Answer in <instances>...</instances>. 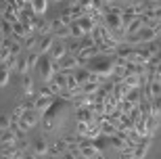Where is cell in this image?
<instances>
[{
	"label": "cell",
	"instance_id": "6da1fadb",
	"mask_svg": "<svg viewBox=\"0 0 161 159\" xmlns=\"http://www.w3.org/2000/svg\"><path fill=\"white\" fill-rule=\"evenodd\" d=\"M113 65H115V61H111V59H98L96 63L90 65L88 71H92V73H96V76H101V77H111Z\"/></svg>",
	"mask_w": 161,
	"mask_h": 159
},
{
	"label": "cell",
	"instance_id": "7a4b0ae2",
	"mask_svg": "<svg viewBox=\"0 0 161 159\" xmlns=\"http://www.w3.org/2000/svg\"><path fill=\"white\" fill-rule=\"evenodd\" d=\"M38 119H40V113L36 111V109H30V111H23V115H21V119L17 122L19 130H21V134H25L30 128H34V126L38 124Z\"/></svg>",
	"mask_w": 161,
	"mask_h": 159
},
{
	"label": "cell",
	"instance_id": "3957f363",
	"mask_svg": "<svg viewBox=\"0 0 161 159\" xmlns=\"http://www.w3.org/2000/svg\"><path fill=\"white\" fill-rule=\"evenodd\" d=\"M34 31V27H31V23H21V21H17V23H13V34L11 38L13 40H25L27 36Z\"/></svg>",
	"mask_w": 161,
	"mask_h": 159
},
{
	"label": "cell",
	"instance_id": "277c9868",
	"mask_svg": "<svg viewBox=\"0 0 161 159\" xmlns=\"http://www.w3.org/2000/svg\"><path fill=\"white\" fill-rule=\"evenodd\" d=\"M38 65H40V76L44 82H48L50 77H53V59L48 57V54H42L40 59H38Z\"/></svg>",
	"mask_w": 161,
	"mask_h": 159
},
{
	"label": "cell",
	"instance_id": "5b68a950",
	"mask_svg": "<svg viewBox=\"0 0 161 159\" xmlns=\"http://www.w3.org/2000/svg\"><path fill=\"white\" fill-rule=\"evenodd\" d=\"M78 67H80V63L73 54H65V57H61L57 61V69L59 71H71V69H78Z\"/></svg>",
	"mask_w": 161,
	"mask_h": 159
},
{
	"label": "cell",
	"instance_id": "8992f818",
	"mask_svg": "<svg viewBox=\"0 0 161 159\" xmlns=\"http://www.w3.org/2000/svg\"><path fill=\"white\" fill-rule=\"evenodd\" d=\"M151 140H153V136H144L140 142H136V147H134V159H144L147 157L149 147H151Z\"/></svg>",
	"mask_w": 161,
	"mask_h": 159
},
{
	"label": "cell",
	"instance_id": "52a82bcc",
	"mask_svg": "<svg viewBox=\"0 0 161 159\" xmlns=\"http://www.w3.org/2000/svg\"><path fill=\"white\" fill-rule=\"evenodd\" d=\"M54 44V36L53 34H46V36H42L40 42H38V46H36V53L40 54H48V50H50V46Z\"/></svg>",
	"mask_w": 161,
	"mask_h": 159
},
{
	"label": "cell",
	"instance_id": "ba28073f",
	"mask_svg": "<svg viewBox=\"0 0 161 159\" xmlns=\"http://www.w3.org/2000/svg\"><path fill=\"white\" fill-rule=\"evenodd\" d=\"M67 54V48H65V42L61 40V42H54L53 46H50V50H48V57L53 61H59L61 57H65Z\"/></svg>",
	"mask_w": 161,
	"mask_h": 159
},
{
	"label": "cell",
	"instance_id": "9c48e42d",
	"mask_svg": "<svg viewBox=\"0 0 161 159\" xmlns=\"http://www.w3.org/2000/svg\"><path fill=\"white\" fill-rule=\"evenodd\" d=\"M94 57H98V53H96V48H94V46H92V48H80L78 54H75V59H78L80 65H84L86 61H92Z\"/></svg>",
	"mask_w": 161,
	"mask_h": 159
},
{
	"label": "cell",
	"instance_id": "30bf717a",
	"mask_svg": "<svg viewBox=\"0 0 161 159\" xmlns=\"http://www.w3.org/2000/svg\"><path fill=\"white\" fill-rule=\"evenodd\" d=\"M94 113H92V107H78V122L82 124H92L94 122Z\"/></svg>",
	"mask_w": 161,
	"mask_h": 159
},
{
	"label": "cell",
	"instance_id": "8fae6325",
	"mask_svg": "<svg viewBox=\"0 0 161 159\" xmlns=\"http://www.w3.org/2000/svg\"><path fill=\"white\" fill-rule=\"evenodd\" d=\"M34 34H38L42 38V36H46V34H50V23L48 21H44V19H38L36 17V21H34Z\"/></svg>",
	"mask_w": 161,
	"mask_h": 159
},
{
	"label": "cell",
	"instance_id": "7c38bea8",
	"mask_svg": "<svg viewBox=\"0 0 161 159\" xmlns=\"http://www.w3.org/2000/svg\"><path fill=\"white\" fill-rule=\"evenodd\" d=\"M54 100H57V96H38V99H36V111L38 113H44L48 107L54 103Z\"/></svg>",
	"mask_w": 161,
	"mask_h": 159
},
{
	"label": "cell",
	"instance_id": "4fadbf2b",
	"mask_svg": "<svg viewBox=\"0 0 161 159\" xmlns=\"http://www.w3.org/2000/svg\"><path fill=\"white\" fill-rule=\"evenodd\" d=\"M46 4H48V0H30V9L36 17H40V15L46 13Z\"/></svg>",
	"mask_w": 161,
	"mask_h": 159
},
{
	"label": "cell",
	"instance_id": "5bb4252c",
	"mask_svg": "<svg viewBox=\"0 0 161 159\" xmlns=\"http://www.w3.org/2000/svg\"><path fill=\"white\" fill-rule=\"evenodd\" d=\"M75 23H78L80 27H82V31H84V34H90V31H92V30L96 27V23H94V21H92V19L88 17V15H84V17H80L78 21H75Z\"/></svg>",
	"mask_w": 161,
	"mask_h": 159
},
{
	"label": "cell",
	"instance_id": "9a60e30c",
	"mask_svg": "<svg viewBox=\"0 0 161 159\" xmlns=\"http://www.w3.org/2000/svg\"><path fill=\"white\" fill-rule=\"evenodd\" d=\"M98 128H101V136H113L117 132L113 124H109L107 119H103V117H98Z\"/></svg>",
	"mask_w": 161,
	"mask_h": 159
},
{
	"label": "cell",
	"instance_id": "2e32d148",
	"mask_svg": "<svg viewBox=\"0 0 161 159\" xmlns=\"http://www.w3.org/2000/svg\"><path fill=\"white\" fill-rule=\"evenodd\" d=\"M15 140H17V136L13 134L11 130H2L0 132V147H11V145H15Z\"/></svg>",
	"mask_w": 161,
	"mask_h": 159
},
{
	"label": "cell",
	"instance_id": "e0dca14e",
	"mask_svg": "<svg viewBox=\"0 0 161 159\" xmlns=\"http://www.w3.org/2000/svg\"><path fill=\"white\" fill-rule=\"evenodd\" d=\"M128 103H132V105H138V100L142 99V90L140 88H130L128 92H125V96H124Z\"/></svg>",
	"mask_w": 161,
	"mask_h": 159
},
{
	"label": "cell",
	"instance_id": "ac0fdd59",
	"mask_svg": "<svg viewBox=\"0 0 161 159\" xmlns=\"http://www.w3.org/2000/svg\"><path fill=\"white\" fill-rule=\"evenodd\" d=\"M121 82H124L128 88H140V86H142V77L140 76H124Z\"/></svg>",
	"mask_w": 161,
	"mask_h": 159
},
{
	"label": "cell",
	"instance_id": "d6986e66",
	"mask_svg": "<svg viewBox=\"0 0 161 159\" xmlns=\"http://www.w3.org/2000/svg\"><path fill=\"white\" fill-rule=\"evenodd\" d=\"M101 136V128H98V122H92V124H88V130H86V138L88 140H94V138H98Z\"/></svg>",
	"mask_w": 161,
	"mask_h": 159
},
{
	"label": "cell",
	"instance_id": "ffe728a7",
	"mask_svg": "<svg viewBox=\"0 0 161 159\" xmlns=\"http://www.w3.org/2000/svg\"><path fill=\"white\" fill-rule=\"evenodd\" d=\"M48 151V145L44 138H36V142H34V149H31V153L34 155H46Z\"/></svg>",
	"mask_w": 161,
	"mask_h": 159
},
{
	"label": "cell",
	"instance_id": "44dd1931",
	"mask_svg": "<svg viewBox=\"0 0 161 159\" xmlns=\"http://www.w3.org/2000/svg\"><path fill=\"white\" fill-rule=\"evenodd\" d=\"M2 21H6V23H11V25H13V23H17V21H19V13L6 6L4 13H2Z\"/></svg>",
	"mask_w": 161,
	"mask_h": 159
},
{
	"label": "cell",
	"instance_id": "7402d4cb",
	"mask_svg": "<svg viewBox=\"0 0 161 159\" xmlns=\"http://www.w3.org/2000/svg\"><path fill=\"white\" fill-rule=\"evenodd\" d=\"M65 90H69V92H80V82L75 80V76H73L71 71H67V86Z\"/></svg>",
	"mask_w": 161,
	"mask_h": 159
},
{
	"label": "cell",
	"instance_id": "603a6c76",
	"mask_svg": "<svg viewBox=\"0 0 161 159\" xmlns=\"http://www.w3.org/2000/svg\"><path fill=\"white\" fill-rule=\"evenodd\" d=\"M50 34H53L54 38H59V40H67V38H69V25H59V27L50 30Z\"/></svg>",
	"mask_w": 161,
	"mask_h": 159
},
{
	"label": "cell",
	"instance_id": "cb8c5ba5",
	"mask_svg": "<svg viewBox=\"0 0 161 159\" xmlns=\"http://www.w3.org/2000/svg\"><path fill=\"white\" fill-rule=\"evenodd\" d=\"M25 44H23V48H27V50H36V46H38V42H40V36L38 34H34V31H31L30 36H27V38H25Z\"/></svg>",
	"mask_w": 161,
	"mask_h": 159
},
{
	"label": "cell",
	"instance_id": "d4e9b609",
	"mask_svg": "<svg viewBox=\"0 0 161 159\" xmlns=\"http://www.w3.org/2000/svg\"><path fill=\"white\" fill-rule=\"evenodd\" d=\"M130 128H132V122H130L128 115H121V117L117 119V124H115V130H117V132H128Z\"/></svg>",
	"mask_w": 161,
	"mask_h": 159
},
{
	"label": "cell",
	"instance_id": "484cf974",
	"mask_svg": "<svg viewBox=\"0 0 161 159\" xmlns=\"http://www.w3.org/2000/svg\"><path fill=\"white\" fill-rule=\"evenodd\" d=\"M149 107H151V117L159 119V115H161V99H151Z\"/></svg>",
	"mask_w": 161,
	"mask_h": 159
},
{
	"label": "cell",
	"instance_id": "4316f807",
	"mask_svg": "<svg viewBox=\"0 0 161 159\" xmlns=\"http://www.w3.org/2000/svg\"><path fill=\"white\" fill-rule=\"evenodd\" d=\"M36 99L38 96L31 92V94H25V99L21 100V107H23L25 111H30V109H36Z\"/></svg>",
	"mask_w": 161,
	"mask_h": 159
},
{
	"label": "cell",
	"instance_id": "83f0119b",
	"mask_svg": "<svg viewBox=\"0 0 161 159\" xmlns=\"http://www.w3.org/2000/svg\"><path fill=\"white\" fill-rule=\"evenodd\" d=\"M98 86H101L98 82H84L82 86H80V92H86V94H94L96 90H98Z\"/></svg>",
	"mask_w": 161,
	"mask_h": 159
},
{
	"label": "cell",
	"instance_id": "f1b7e54d",
	"mask_svg": "<svg viewBox=\"0 0 161 159\" xmlns=\"http://www.w3.org/2000/svg\"><path fill=\"white\" fill-rule=\"evenodd\" d=\"M8 77H11V71L4 63H0V86H6L8 84Z\"/></svg>",
	"mask_w": 161,
	"mask_h": 159
},
{
	"label": "cell",
	"instance_id": "f546056e",
	"mask_svg": "<svg viewBox=\"0 0 161 159\" xmlns=\"http://www.w3.org/2000/svg\"><path fill=\"white\" fill-rule=\"evenodd\" d=\"M138 109H140V113H142L144 117H151V107H149V99H140L138 100Z\"/></svg>",
	"mask_w": 161,
	"mask_h": 159
},
{
	"label": "cell",
	"instance_id": "4dcf8cb0",
	"mask_svg": "<svg viewBox=\"0 0 161 159\" xmlns=\"http://www.w3.org/2000/svg\"><path fill=\"white\" fill-rule=\"evenodd\" d=\"M147 53H149V57H157V54H159V38H155L153 42H149Z\"/></svg>",
	"mask_w": 161,
	"mask_h": 159
},
{
	"label": "cell",
	"instance_id": "1f68e13d",
	"mask_svg": "<svg viewBox=\"0 0 161 159\" xmlns=\"http://www.w3.org/2000/svg\"><path fill=\"white\" fill-rule=\"evenodd\" d=\"M82 36H84L82 27H80L75 21H71V25H69V38H82Z\"/></svg>",
	"mask_w": 161,
	"mask_h": 159
},
{
	"label": "cell",
	"instance_id": "d6a6232c",
	"mask_svg": "<svg viewBox=\"0 0 161 159\" xmlns=\"http://www.w3.org/2000/svg\"><path fill=\"white\" fill-rule=\"evenodd\" d=\"M21 84H23V94H31V92H34V90H31L34 88V82H31V77L27 76V73L23 76V82Z\"/></svg>",
	"mask_w": 161,
	"mask_h": 159
},
{
	"label": "cell",
	"instance_id": "836d02e7",
	"mask_svg": "<svg viewBox=\"0 0 161 159\" xmlns=\"http://www.w3.org/2000/svg\"><path fill=\"white\" fill-rule=\"evenodd\" d=\"M25 59H27V65H30V69H31V67H38V59H40V54H38L36 50H30V54H27Z\"/></svg>",
	"mask_w": 161,
	"mask_h": 159
},
{
	"label": "cell",
	"instance_id": "e575fe53",
	"mask_svg": "<svg viewBox=\"0 0 161 159\" xmlns=\"http://www.w3.org/2000/svg\"><path fill=\"white\" fill-rule=\"evenodd\" d=\"M17 71L19 73H27V71H30V65H27V59H23V57H19L17 59Z\"/></svg>",
	"mask_w": 161,
	"mask_h": 159
},
{
	"label": "cell",
	"instance_id": "d590c367",
	"mask_svg": "<svg viewBox=\"0 0 161 159\" xmlns=\"http://www.w3.org/2000/svg\"><path fill=\"white\" fill-rule=\"evenodd\" d=\"M0 34L4 36V38H11V34H13V25H11V23H6V21H0Z\"/></svg>",
	"mask_w": 161,
	"mask_h": 159
},
{
	"label": "cell",
	"instance_id": "8d00e7d4",
	"mask_svg": "<svg viewBox=\"0 0 161 159\" xmlns=\"http://www.w3.org/2000/svg\"><path fill=\"white\" fill-rule=\"evenodd\" d=\"M92 46H94L92 36H90V34H84L82 36V42H80V48H92Z\"/></svg>",
	"mask_w": 161,
	"mask_h": 159
},
{
	"label": "cell",
	"instance_id": "74e56055",
	"mask_svg": "<svg viewBox=\"0 0 161 159\" xmlns=\"http://www.w3.org/2000/svg\"><path fill=\"white\" fill-rule=\"evenodd\" d=\"M17 59H19V54H11V57H8V59L4 61V65L8 67V71L17 69Z\"/></svg>",
	"mask_w": 161,
	"mask_h": 159
},
{
	"label": "cell",
	"instance_id": "f35d334b",
	"mask_svg": "<svg viewBox=\"0 0 161 159\" xmlns=\"http://www.w3.org/2000/svg\"><path fill=\"white\" fill-rule=\"evenodd\" d=\"M23 107L19 105V107H15V109H13V115H11V122H19V119H21V115H23Z\"/></svg>",
	"mask_w": 161,
	"mask_h": 159
},
{
	"label": "cell",
	"instance_id": "ab89813d",
	"mask_svg": "<svg viewBox=\"0 0 161 159\" xmlns=\"http://www.w3.org/2000/svg\"><path fill=\"white\" fill-rule=\"evenodd\" d=\"M8 57H11V48L8 46H0V63H4Z\"/></svg>",
	"mask_w": 161,
	"mask_h": 159
},
{
	"label": "cell",
	"instance_id": "60d3db41",
	"mask_svg": "<svg viewBox=\"0 0 161 159\" xmlns=\"http://www.w3.org/2000/svg\"><path fill=\"white\" fill-rule=\"evenodd\" d=\"M109 138H111V145H113L115 149H124V140H121V138H119V136H117V134L109 136Z\"/></svg>",
	"mask_w": 161,
	"mask_h": 159
},
{
	"label": "cell",
	"instance_id": "b9f144b4",
	"mask_svg": "<svg viewBox=\"0 0 161 159\" xmlns=\"http://www.w3.org/2000/svg\"><path fill=\"white\" fill-rule=\"evenodd\" d=\"M59 19H61V23H63V25H71V15H69V11H63Z\"/></svg>",
	"mask_w": 161,
	"mask_h": 159
},
{
	"label": "cell",
	"instance_id": "7bdbcfd3",
	"mask_svg": "<svg viewBox=\"0 0 161 159\" xmlns=\"http://www.w3.org/2000/svg\"><path fill=\"white\" fill-rule=\"evenodd\" d=\"M46 153H50L53 155V157H61V155H63V151H61L59 147H57V145H50V147H48V151Z\"/></svg>",
	"mask_w": 161,
	"mask_h": 159
},
{
	"label": "cell",
	"instance_id": "ee69618b",
	"mask_svg": "<svg viewBox=\"0 0 161 159\" xmlns=\"http://www.w3.org/2000/svg\"><path fill=\"white\" fill-rule=\"evenodd\" d=\"M119 159H134V149H121Z\"/></svg>",
	"mask_w": 161,
	"mask_h": 159
},
{
	"label": "cell",
	"instance_id": "f6af8a7d",
	"mask_svg": "<svg viewBox=\"0 0 161 159\" xmlns=\"http://www.w3.org/2000/svg\"><path fill=\"white\" fill-rule=\"evenodd\" d=\"M21 42H17V40H13V44H11V54H19L21 53Z\"/></svg>",
	"mask_w": 161,
	"mask_h": 159
},
{
	"label": "cell",
	"instance_id": "bcb514c9",
	"mask_svg": "<svg viewBox=\"0 0 161 159\" xmlns=\"http://www.w3.org/2000/svg\"><path fill=\"white\" fill-rule=\"evenodd\" d=\"M8 126H11V119L0 115V130H8Z\"/></svg>",
	"mask_w": 161,
	"mask_h": 159
},
{
	"label": "cell",
	"instance_id": "7dc6e473",
	"mask_svg": "<svg viewBox=\"0 0 161 159\" xmlns=\"http://www.w3.org/2000/svg\"><path fill=\"white\" fill-rule=\"evenodd\" d=\"M86 130H88V124L78 122V136H84V138H86Z\"/></svg>",
	"mask_w": 161,
	"mask_h": 159
},
{
	"label": "cell",
	"instance_id": "c3c4849f",
	"mask_svg": "<svg viewBox=\"0 0 161 159\" xmlns=\"http://www.w3.org/2000/svg\"><path fill=\"white\" fill-rule=\"evenodd\" d=\"M38 155H34V153H23L21 155V159H36Z\"/></svg>",
	"mask_w": 161,
	"mask_h": 159
},
{
	"label": "cell",
	"instance_id": "681fc988",
	"mask_svg": "<svg viewBox=\"0 0 161 159\" xmlns=\"http://www.w3.org/2000/svg\"><path fill=\"white\" fill-rule=\"evenodd\" d=\"M61 159H75V157H71L69 153H63V155H61Z\"/></svg>",
	"mask_w": 161,
	"mask_h": 159
},
{
	"label": "cell",
	"instance_id": "f907efd6",
	"mask_svg": "<svg viewBox=\"0 0 161 159\" xmlns=\"http://www.w3.org/2000/svg\"><path fill=\"white\" fill-rule=\"evenodd\" d=\"M4 9H6V4H4V2H2V0H0V15L4 13Z\"/></svg>",
	"mask_w": 161,
	"mask_h": 159
},
{
	"label": "cell",
	"instance_id": "816d5d0a",
	"mask_svg": "<svg viewBox=\"0 0 161 159\" xmlns=\"http://www.w3.org/2000/svg\"><path fill=\"white\" fill-rule=\"evenodd\" d=\"M54 2H59V0H54Z\"/></svg>",
	"mask_w": 161,
	"mask_h": 159
},
{
	"label": "cell",
	"instance_id": "f5cc1de1",
	"mask_svg": "<svg viewBox=\"0 0 161 159\" xmlns=\"http://www.w3.org/2000/svg\"><path fill=\"white\" fill-rule=\"evenodd\" d=\"M0 46H2V44H0Z\"/></svg>",
	"mask_w": 161,
	"mask_h": 159
}]
</instances>
